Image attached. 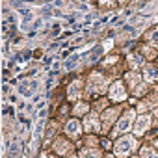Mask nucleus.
Here are the masks:
<instances>
[{"mask_svg": "<svg viewBox=\"0 0 158 158\" xmlns=\"http://www.w3.org/2000/svg\"><path fill=\"white\" fill-rule=\"evenodd\" d=\"M149 127H151V115L143 114V115H139V117L136 119V125H134V134H136V136H141V134H143Z\"/></svg>", "mask_w": 158, "mask_h": 158, "instance_id": "39448f33", "label": "nucleus"}, {"mask_svg": "<svg viewBox=\"0 0 158 158\" xmlns=\"http://www.w3.org/2000/svg\"><path fill=\"white\" fill-rule=\"evenodd\" d=\"M127 80L130 82L132 89H134V88H136L138 84H141V82H139V74H136V73H128V74H127Z\"/></svg>", "mask_w": 158, "mask_h": 158, "instance_id": "f8f14e48", "label": "nucleus"}, {"mask_svg": "<svg viewBox=\"0 0 158 158\" xmlns=\"http://www.w3.org/2000/svg\"><path fill=\"white\" fill-rule=\"evenodd\" d=\"M84 127H86V130H91V132L101 130V125H99V119H97V115H95V114H89V115L86 117Z\"/></svg>", "mask_w": 158, "mask_h": 158, "instance_id": "0eeeda50", "label": "nucleus"}, {"mask_svg": "<svg viewBox=\"0 0 158 158\" xmlns=\"http://www.w3.org/2000/svg\"><path fill=\"white\" fill-rule=\"evenodd\" d=\"M104 158H114V156H104Z\"/></svg>", "mask_w": 158, "mask_h": 158, "instance_id": "393cba45", "label": "nucleus"}, {"mask_svg": "<svg viewBox=\"0 0 158 158\" xmlns=\"http://www.w3.org/2000/svg\"><path fill=\"white\" fill-rule=\"evenodd\" d=\"M141 158H158V154H156L154 149H151V147H143V149H141Z\"/></svg>", "mask_w": 158, "mask_h": 158, "instance_id": "ddd939ff", "label": "nucleus"}, {"mask_svg": "<svg viewBox=\"0 0 158 158\" xmlns=\"http://www.w3.org/2000/svg\"><path fill=\"white\" fill-rule=\"evenodd\" d=\"M145 91V84H138L136 88H134V95H141Z\"/></svg>", "mask_w": 158, "mask_h": 158, "instance_id": "aec40b11", "label": "nucleus"}, {"mask_svg": "<svg viewBox=\"0 0 158 158\" xmlns=\"http://www.w3.org/2000/svg\"><path fill=\"white\" fill-rule=\"evenodd\" d=\"M104 88H106V80H104V78H102L101 74L93 73V74L89 76L88 93H99V91H104Z\"/></svg>", "mask_w": 158, "mask_h": 158, "instance_id": "f03ea898", "label": "nucleus"}, {"mask_svg": "<svg viewBox=\"0 0 158 158\" xmlns=\"http://www.w3.org/2000/svg\"><path fill=\"white\" fill-rule=\"evenodd\" d=\"M67 95H69V99H78V97H80V82H73L71 86H69V91H67Z\"/></svg>", "mask_w": 158, "mask_h": 158, "instance_id": "1a4fd4ad", "label": "nucleus"}, {"mask_svg": "<svg viewBox=\"0 0 158 158\" xmlns=\"http://www.w3.org/2000/svg\"><path fill=\"white\" fill-rule=\"evenodd\" d=\"M82 41H84V37H82V35H76V37H74V39H73L71 43H73V45H80Z\"/></svg>", "mask_w": 158, "mask_h": 158, "instance_id": "4be33fe9", "label": "nucleus"}, {"mask_svg": "<svg viewBox=\"0 0 158 158\" xmlns=\"http://www.w3.org/2000/svg\"><path fill=\"white\" fill-rule=\"evenodd\" d=\"M134 149H136V139H134V136H125V138H121V139L115 143V154H117L119 158L130 154Z\"/></svg>", "mask_w": 158, "mask_h": 158, "instance_id": "f257e3e1", "label": "nucleus"}, {"mask_svg": "<svg viewBox=\"0 0 158 158\" xmlns=\"http://www.w3.org/2000/svg\"><path fill=\"white\" fill-rule=\"evenodd\" d=\"M112 45H114V43H112V39H108V41L102 45V48H104V50H110V48H112Z\"/></svg>", "mask_w": 158, "mask_h": 158, "instance_id": "5701e85b", "label": "nucleus"}, {"mask_svg": "<svg viewBox=\"0 0 158 158\" xmlns=\"http://www.w3.org/2000/svg\"><path fill=\"white\" fill-rule=\"evenodd\" d=\"M143 54H145V56H149V58H154V50H152V48H149V47H145V48H143Z\"/></svg>", "mask_w": 158, "mask_h": 158, "instance_id": "412c9836", "label": "nucleus"}, {"mask_svg": "<svg viewBox=\"0 0 158 158\" xmlns=\"http://www.w3.org/2000/svg\"><path fill=\"white\" fill-rule=\"evenodd\" d=\"M115 114H117L115 110H108V112H106V115H104V127H108V125L115 119Z\"/></svg>", "mask_w": 158, "mask_h": 158, "instance_id": "2eb2a0df", "label": "nucleus"}, {"mask_svg": "<svg viewBox=\"0 0 158 158\" xmlns=\"http://www.w3.org/2000/svg\"><path fill=\"white\" fill-rule=\"evenodd\" d=\"M43 158H52V156H43Z\"/></svg>", "mask_w": 158, "mask_h": 158, "instance_id": "a878e982", "label": "nucleus"}, {"mask_svg": "<svg viewBox=\"0 0 158 158\" xmlns=\"http://www.w3.org/2000/svg\"><path fill=\"white\" fill-rule=\"evenodd\" d=\"M76 65H78V54H73V56L65 61V69H67V71H71V69H73V67H76Z\"/></svg>", "mask_w": 158, "mask_h": 158, "instance_id": "4468645a", "label": "nucleus"}, {"mask_svg": "<svg viewBox=\"0 0 158 158\" xmlns=\"http://www.w3.org/2000/svg\"><path fill=\"white\" fill-rule=\"evenodd\" d=\"M132 119H134V112H127V114L117 121V125H115V128H114V136L130 130V127H132Z\"/></svg>", "mask_w": 158, "mask_h": 158, "instance_id": "7ed1b4c3", "label": "nucleus"}, {"mask_svg": "<svg viewBox=\"0 0 158 158\" xmlns=\"http://www.w3.org/2000/svg\"><path fill=\"white\" fill-rule=\"evenodd\" d=\"M149 43H151L152 47H158V28L149 34Z\"/></svg>", "mask_w": 158, "mask_h": 158, "instance_id": "6ab92c4d", "label": "nucleus"}, {"mask_svg": "<svg viewBox=\"0 0 158 158\" xmlns=\"http://www.w3.org/2000/svg\"><path fill=\"white\" fill-rule=\"evenodd\" d=\"M86 112H88V104H84V102H80V104L74 106V114H76V115H82V114H86Z\"/></svg>", "mask_w": 158, "mask_h": 158, "instance_id": "a211bd4d", "label": "nucleus"}, {"mask_svg": "<svg viewBox=\"0 0 158 158\" xmlns=\"http://www.w3.org/2000/svg\"><path fill=\"white\" fill-rule=\"evenodd\" d=\"M82 158H101V154H99V151H95V149H88V151L82 152Z\"/></svg>", "mask_w": 158, "mask_h": 158, "instance_id": "dca6fc26", "label": "nucleus"}, {"mask_svg": "<svg viewBox=\"0 0 158 158\" xmlns=\"http://www.w3.org/2000/svg\"><path fill=\"white\" fill-rule=\"evenodd\" d=\"M110 97H112L114 101H123V99L127 97L125 88H123V84H121V82H115V84L112 86V89H110Z\"/></svg>", "mask_w": 158, "mask_h": 158, "instance_id": "423d86ee", "label": "nucleus"}, {"mask_svg": "<svg viewBox=\"0 0 158 158\" xmlns=\"http://www.w3.org/2000/svg\"><path fill=\"white\" fill-rule=\"evenodd\" d=\"M65 132H67L69 136L76 138L78 134H80V125H78V123L73 119V121H69V123H67V127H65Z\"/></svg>", "mask_w": 158, "mask_h": 158, "instance_id": "6e6552de", "label": "nucleus"}, {"mask_svg": "<svg viewBox=\"0 0 158 158\" xmlns=\"http://www.w3.org/2000/svg\"><path fill=\"white\" fill-rule=\"evenodd\" d=\"M156 117H158V112H156Z\"/></svg>", "mask_w": 158, "mask_h": 158, "instance_id": "bb28decb", "label": "nucleus"}, {"mask_svg": "<svg viewBox=\"0 0 158 158\" xmlns=\"http://www.w3.org/2000/svg\"><path fill=\"white\" fill-rule=\"evenodd\" d=\"M128 61H130V65H132V67H139L143 60H141L139 56H136V54H130V56H128Z\"/></svg>", "mask_w": 158, "mask_h": 158, "instance_id": "f3484780", "label": "nucleus"}, {"mask_svg": "<svg viewBox=\"0 0 158 158\" xmlns=\"http://www.w3.org/2000/svg\"><path fill=\"white\" fill-rule=\"evenodd\" d=\"M54 149H56V152L63 154V152H67V151H69V143H67V141H63V139H58V141H56V145H54Z\"/></svg>", "mask_w": 158, "mask_h": 158, "instance_id": "9b49d317", "label": "nucleus"}, {"mask_svg": "<svg viewBox=\"0 0 158 158\" xmlns=\"http://www.w3.org/2000/svg\"><path fill=\"white\" fill-rule=\"evenodd\" d=\"M145 78L149 82H158V69L156 67H145Z\"/></svg>", "mask_w": 158, "mask_h": 158, "instance_id": "9d476101", "label": "nucleus"}, {"mask_svg": "<svg viewBox=\"0 0 158 158\" xmlns=\"http://www.w3.org/2000/svg\"><path fill=\"white\" fill-rule=\"evenodd\" d=\"M52 134H54V125H52V127H50V128H48V134H47V136H45V141H48V139H50V136H52Z\"/></svg>", "mask_w": 158, "mask_h": 158, "instance_id": "b1692460", "label": "nucleus"}, {"mask_svg": "<svg viewBox=\"0 0 158 158\" xmlns=\"http://www.w3.org/2000/svg\"><path fill=\"white\" fill-rule=\"evenodd\" d=\"M37 88H39V86H37V82H35V80H32V82H30V80H24V82H21V84H19V93H21L23 97L30 99V97L37 91Z\"/></svg>", "mask_w": 158, "mask_h": 158, "instance_id": "20e7f679", "label": "nucleus"}]
</instances>
